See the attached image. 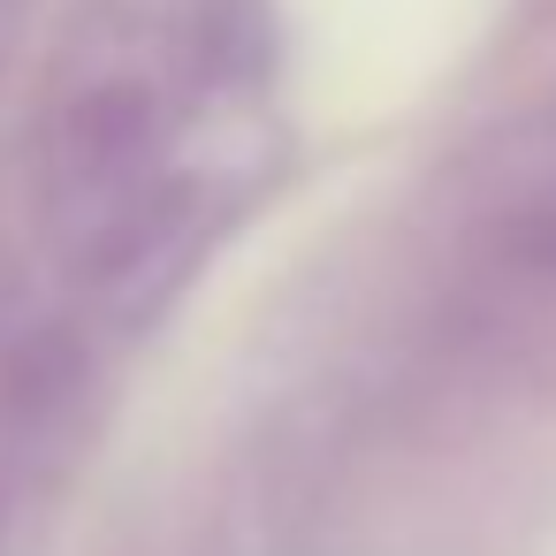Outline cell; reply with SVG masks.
Here are the masks:
<instances>
[{"instance_id":"obj_1","label":"cell","mask_w":556,"mask_h":556,"mask_svg":"<svg viewBox=\"0 0 556 556\" xmlns=\"http://www.w3.org/2000/svg\"><path fill=\"white\" fill-rule=\"evenodd\" d=\"M503 229H510V244L526 260L556 267V123L541 130V146H533V161L518 176V199H510V222Z\"/></svg>"}]
</instances>
